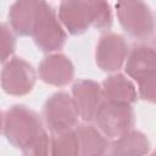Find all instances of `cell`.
<instances>
[{"label":"cell","instance_id":"obj_1","mask_svg":"<svg viewBox=\"0 0 156 156\" xmlns=\"http://www.w3.org/2000/svg\"><path fill=\"white\" fill-rule=\"evenodd\" d=\"M58 18L69 34L79 35L90 27L108 29L112 26V10L106 1H62Z\"/></svg>","mask_w":156,"mask_h":156},{"label":"cell","instance_id":"obj_2","mask_svg":"<svg viewBox=\"0 0 156 156\" xmlns=\"http://www.w3.org/2000/svg\"><path fill=\"white\" fill-rule=\"evenodd\" d=\"M1 132L7 141L24 151L44 132L40 116L24 105H13L2 113Z\"/></svg>","mask_w":156,"mask_h":156},{"label":"cell","instance_id":"obj_3","mask_svg":"<svg viewBox=\"0 0 156 156\" xmlns=\"http://www.w3.org/2000/svg\"><path fill=\"white\" fill-rule=\"evenodd\" d=\"M32 37L38 49L44 52L57 51L66 43V30L54 7L45 1H40Z\"/></svg>","mask_w":156,"mask_h":156},{"label":"cell","instance_id":"obj_4","mask_svg":"<svg viewBox=\"0 0 156 156\" xmlns=\"http://www.w3.org/2000/svg\"><path fill=\"white\" fill-rule=\"evenodd\" d=\"M43 118L51 134H60L78 127L79 113L73 98L66 91H57L45 101Z\"/></svg>","mask_w":156,"mask_h":156},{"label":"cell","instance_id":"obj_5","mask_svg":"<svg viewBox=\"0 0 156 156\" xmlns=\"http://www.w3.org/2000/svg\"><path fill=\"white\" fill-rule=\"evenodd\" d=\"M123 30L138 40L147 39L155 29L154 13L143 1H119L115 5Z\"/></svg>","mask_w":156,"mask_h":156},{"label":"cell","instance_id":"obj_6","mask_svg":"<svg viewBox=\"0 0 156 156\" xmlns=\"http://www.w3.org/2000/svg\"><path fill=\"white\" fill-rule=\"evenodd\" d=\"M94 123L107 139L115 140L132 130L134 126V110L132 105L104 100L95 115Z\"/></svg>","mask_w":156,"mask_h":156},{"label":"cell","instance_id":"obj_7","mask_svg":"<svg viewBox=\"0 0 156 156\" xmlns=\"http://www.w3.org/2000/svg\"><path fill=\"white\" fill-rule=\"evenodd\" d=\"M37 74L30 63L21 57H12L1 69V88L9 95L22 96L32 91Z\"/></svg>","mask_w":156,"mask_h":156},{"label":"cell","instance_id":"obj_8","mask_svg":"<svg viewBox=\"0 0 156 156\" xmlns=\"http://www.w3.org/2000/svg\"><path fill=\"white\" fill-rule=\"evenodd\" d=\"M129 50L130 49L122 35L105 33L101 35L96 46V65L104 72H117L127 61Z\"/></svg>","mask_w":156,"mask_h":156},{"label":"cell","instance_id":"obj_9","mask_svg":"<svg viewBox=\"0 0 156 156\" xmlns=\"http://www.w3.org/2000/svg\"><path fill=\"white\" fill-rule=\"evenodd\" d=\"M72 98L79 117L84 122H91L104 102L101 85L91 79H78L72 85Z\"/></svg>","mask_w":156,"mask_h":156},{"label":"cell","instance_id":"obj_10","mask_svg":"<svg viewBox=\"0 0 156 156\" xmlns=\"http://www.w3.org/2000/svg\"><path fill=\"white\" fill-rule=\"evenodd\" d=\"M39 78L50 85L65 87L74 76V67L72 61L62 54H51L45 56L39 63Z\"/></svg>","mask_w":156,"mask_h":156},{"label":"cell","instance_id":"obj_11","mask_svg":"<svg viewBox=\"0 0 156 156\" xmlns=\"http://www.w3.org/2000/svg\"><path fill=\"white\" fill-rule=\"evenodd\" d=\"M127 74L136 80L147 78L156 73V49L145 44H134L126 61Z\"/></svg>","mask_w":156,"mask_h":156},{"label":"cell","instance_id":"obj_12","mask_svg":"<svg viewBox=\"0 0 156 156\" xmlns=\"http://www.w3.org/2000/svg\"><path fill=\"white\" fill-rule=\"evenodd\" d=\"M39 6L40 1L34 0L16 1L11 5L9 11L10 26L17 35L32 37Z\"/></svg>","mask_w":156,"mask_h":156},{"label":"cell","instance_id":"obj_13","mask_svg":"<svg viewBox=\"0 0 156 156\" xmlns=\"http://www.w3.org/2000/svg\"><path fill=\"white\" fill-rule=\"evenodd\" d=\"M101 90L105 101L132 105L138 100V93L134 84L122 73L107 77L101 84Z\"/></svg>","mask_w":156,"mask_h":156},{"label":"cell","instance_id":"obj_14","mask_svg":"<svg viewBox=\"0 0 156 156\" xmlns=\"http://www.w3.org/2000/svg\"><path fill=\"white\" fill-rule=\"evenodd\" d=\"M79 139V156H107L110 150L108 139L89 123L79 124L76 128Z\"/></svg>","mask_w":156,"mask_h":156},{"label":"cell","instance_id":"obj_15","mask_svg":"<svg viewBox=\"0 0 156 156\" xmlns=\"http://www.w3.org/2000/svg\"><path fill=\"white\" fill-rule=\"evenodd\" d=\"M150 150L146 135L139 130H130L110 144L107 156H145Z\"/></svg>","mask_w":156,"mask_h":156},{"label":"cell","instance_id":"obj_16","mask_svg":"<svg viewBox=\"0 0 156 156\" xmlns=\"http://www.w3.org/2000/svg\"><path fill=\"white\" fill-rule=\"evenodd\" d=\"M51 156H79V139L76 129L52 134L50 139Z\"/></svg>","mask_w":156,"mask_h":156},{"label":"cell","instance_id":"obj_17","mask_svg":"<svg viewBox=\"0 0 156 156\" xmlns=\"http://www.w3.org/2000/svg\"><path fill=\"white\" fill-rule=\"evenodd\" d=\"M0 46L1 63L4 65L10 60V56H12L16 49V38L6 23H1L0 26Z\"/></svg>","mask_w":156,"mask_h":156},{"label":"cell","instance_id":"obj_18","mask_svg":"<svg viewBox=\"0 0 156 156\" xmlns=\"http://www.w3.org/2000/svg\"><path fill=\"white\" fill-rule=\"evenodd\" d=\"M24 156H51L50 151V138L44 130L40 136L23 151Z\"/></svg>","mask_w":156,"mask_h":156},{"label":"cell","instance_id":"obj_19","mask_svg":"<svg viewBox=\"0 0 156 156\" xmlns=\"http://www.w3.org/2000/svg\"><path fill=\"white\" fill-rule=\"evenodd\" d=\"M138 93L144 101L156 104V73L138 82Z\"/></svg>","mask_w":156,"mask_h":156},{"label":"cell","instance_id":"obj_20","mask_svg":"<svg viewBox=\"0 0 156 156\" xmlns=\"http://www.w3.org/2000/svg\"><path fill=\"white\" fill-rule=\"evenodd\" d=\"M149 156H156V151H155V152H152V154H150Z\"/></svg>","mask_w":156,"mask_h":156},{"label":"cell","instance_id":"obj_21","mask_svg":"<svg viewBox=\"0 0 156 156\" xmlns=\"http://www.w3.org/2000/svg\"><path fill=\"white\" fill-rule=\"evenodd\" d=\"M155 45H156V40H155Z\"/></svg>","mask_w":156,"mask_h":156}]
</instances>
